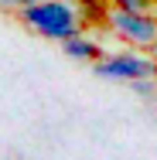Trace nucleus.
<instances>
[{"instance_id":"obj_2","label":"nucleus","mask_w":157,"mask_h":160,"mask_svg":"<svg viewBox=\"0 0 157 160\" xmlns=\"http://www.w3.org/2000/svg\"><path fill=\"white\" fill-rule=\"evenodd\" d=\"M106 24L123 38L126 44L137 48H157V14L150 10H106Z\"/></svg>"},{"instance_id":"obj_3","label":"nucleus","mask_w":157,"mask_h":160,"mask_svg":"<svg viewBox=\"0 0 157 160\" xmlns=\"http://www.w3.org/2000/svg\"><path fill=\"white\" fill-rule=\"evenodd\" d=\"M96 75L102 78H123V82H137V78H150L154 75V58L140 55V51H120V55H99L92 62Z\"/></svg>"},{"instance_id":"obj_8","label":"nucleus","mask_w":157,"mask_h":160,"mask_svg":"<svg viewBox=\"0 0 157 160\" xmlns=\"http://www.w3.org/2000/svg\"><path fill=\"white\" fill-rule=\"evenodd\" d=\"M154 72H157V58H154Z\"/></svg>"},{"instance_id":"obj_6","label":"nucleus","mask_w":157,"mask_h":160,"mask_svg":"<svg viewBox=\"0 0 157 160\" xmlns=\"http://www.w3.org/2000/svg\"><path fill=\"white\" fill-rule=\"evenodd\" d=\"M120 10H150V0H109Z\"/></svg>"},{"instance_id":"obj_1","label":"nucleus","mask_w":157,"mask_h":160,"mask_svg":"<svg viewBox=\"0 0 157 160\" xmlns=\"http://www.w3.org/2000/svg\"><path fill=\"white\" fill-rule=\"evenodd\" d=\"M17 14H21V21L31 31H38L41 38H48V41H65L68 34L82 31L79 10L68 0H34L28 7H21Z\"/></svg>"},{"instance_id":"obj_5","label":"nucleus","mask_w":157,"mask_h":160,"mask_svg":"<svg viewBox=\"0 0 157 160\" xmlns=\"http://www.w3.org/2000/svg\"><path fill=\"white\" fill-rule=\"evenodd\" d=\"M75 10L82 24H106V0H79Z\"/></svg>"},{"instance_id":"obj_7","label":"nucleus","mask_w":157,"mask_h":160,"mask_svg":"<svg viewBox=\"0 0 157 160\" xmlns=\"http://www.w3.org/2000/svg\"><path fill=\"white\" fill-rule=\"evenodd\" d=\"M28 3H34V0H0V10H21Z\"/></svg>"},{"instance_id":"obj_4","label":"nucleus","mask_w":157,"mask_h":160,"mask_svg":"<svg viewBox=\"0 0 157 160\" xmlns=\"http://www.w3.org/2000/svg\"><path fill=\"white\" fill-rule=\"evenodd\" d=\"M62 48H65V55H68V58H75V62H96V58L102 55V48L96 44V38H89L86 31L68 34V38L62 41Z\"/></svg>"}]
</instances>
